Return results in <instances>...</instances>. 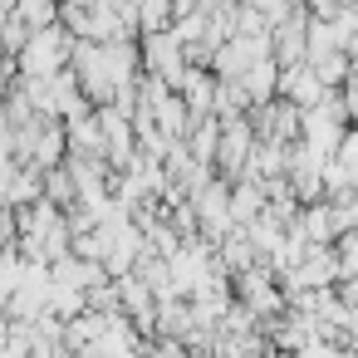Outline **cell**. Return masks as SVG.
<instances>
[{
    "label": "cell",
    "instance_id": "cell-4",
    "mask_svg": "<svg viewBox=\"0 0 358 358\" xmlns=\"http://www.w3.org/2000/svg\"><path fill=\"white\" fill-rule=\"evenodd\" d=\"M255 216H260V192L255 187H241L231 196V221H255Z\"/></svg>",
    "mask_w": 358,
    "mask_h": 358
},
{
    "label": "cell",
    "instance_id": "cell-2",
    "mask_svg": "<svg viewBox=\"0 0 358 358\" xmlns=\"http://www.w3.org/2000/svg\"><path fill=\"white\" fill-rule=\"evenodd\" d=\"M148 59H152V69H157L167 84L182 79V40H177V35H152V40H148Z\"/></svg>",
    "mask_w": 358,
    "mask_h": 358
},
{
    "label": "cell",
    "instance_id": "cell-1",
    "mask_svg": "<svg viewBox=\"0 0 358 358\" xmlns=\"http://www.w3.org/2000/svg\"><path fill=\"white\" fill-rule=\"evenodd\" d=\"M280 89H285V99H289V103H299V108H309L314 99H324V84H319V74L309 69V59H304V64L294 59V64L280 74Z\"/></svg>",
    "mask_w": 358,
    "mask_h": 358
},
{
    "label": "cell",
    "instance_id": "cell-3",
    "mask_svg": "<svg viewBox=\"0 0 358 358\" xmlns=\"http://www.w3.org/2000/svg\"><path fill=\"white\" fill-rule=\"evenodd\" d=\"M59 59H64V40H59V35H35V50H30V69H40V74H45V69H55Z\"/></svg>",
    "mask_w": 358,
    "mask_h": 358
}]
</instances>
